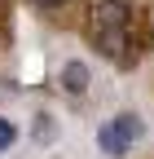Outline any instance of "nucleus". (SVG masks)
<instances>
[{"label": "nucleus", "mask_w": 154, "mask_h": 159, "mask_svg": "<svg viewBox=\"0 0 154 159\" xmlns=\"http://www.w3.org/2000/svg\"><path fill=\"white\" fill-rule=\"evenodd\" d=\"M84 35L106 62L123 71L132 62H141V53L150 49V27L128 0H92L84 13Z\"/></svg>", "instance_id": "1"}, {"label": "nucleus", "mask_w": 154, "mask_h": 159, "mask_svg": "<svg viewBox=\"0 0 154 159\" xmlns=\"http://www.w3.org/2000/svg\"><path fill=\"white\" fill-rule=\"evenodd\" d=\"M88 89H92V66L84 62V57H66V62L57 66V93L88 97Z\"/></svg>", "instance_id": "2"}, {"label": "nucleus", "mask_w": 154, "mask_h": 159, "mask_svg": "<svg viewBox=\"0 0 154 159\" xmlns=\"http://www.w3.org/2000/svg\"><path fill=\"white\" fill-rule=\"evenodd\" d=\"M110 124H114V133H119L128 146H141V142H145V133H150V124H145V115H141V111H119Z\"/></svg>", "instance_id": "3"}, {"label": "nucleus", "mask_w": 154, "mask_h": 159, "mask_svg": "<svg viewBox=\"0 0 154 159\" xmlns=\"http://www.w3.org/2000/svg\"><path fill=\"white\" fill-rule=\"evenodd\" d=\"M92 142H97V150L106 155V159H123L132 146L123 142V137L119 133H114V124H110V119H106V124H97V133H92Z\"/></svg>", "instance_id": "4"}, {"label": "nucleus", "mask_w": 154, "mask_h": 159, "mask_svg": "<svg viewBox=\"0 0 154 159\" xmlns=\"http://www.w3.org/2000/svg\"><path fill=\"white\" fill-rule=\"evenodd\" d=\"M18 137H22V133H18V124H13L9 115H0V155L13 150V146H18Z\"/></svg>", "instance_id": "5"}, {"label": "nucleus", "mask_w": 154, "mask_h": 159, "mask_svg": "<svg viewBox=\"0 0 154 159\" xmlns=\"http://www.w3.org/2000/svg\"><path fill=\"white\" fill-rule=\"evenodd\" d=\"M9 22H13V13H9V0H0V49L9 44Z\"/></svg>", "instance_id": "6"}, {"label": "nucleus", "mask_w": 154, "mask_h": 159, "mask_svg": "<svg viewBox=\"0 0 154 159\" xmlns=\"http://www.w3.org/2000/svg\"><path fill=\"white\" fill-rule=\"evenodd\" d=\"M49 119L53 115H44V111L35 115V142H49V137H53V124H49Z\"/></svg>", "instance_id": "7"}, {"label": "nucleus", "mask_w": 154, "mask_h": 159, "mask_svg": "<svg viewBox=\"0 0 154 159\" xmlns=\"http://www.w3.org/2000/svg\"><path fill=\"white\" fill-rule=\"evenodd\" d=\"M27 5H35V9H44V13H49V9H62V5H71V0H27Z\"/></svg>", "instance_id": "8"}]
</instances>
